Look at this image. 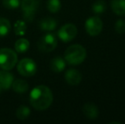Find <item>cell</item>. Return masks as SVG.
Wrapping results in <instances>:
<instances>
[{
  "mask_svg": "<svg viewBox=\"0 0 125 124\" xmlns=\"http://www.w3.org/2000/svg\"><path fill=\"white\" fill-rule=\"evenodd\" d=\"M83 112L84 116L90 120H94L98 117L99 111L94 103H87L83 107Z\"/></svg>",
  "mask_w": 125,
  "mask_h": 124,
  "instance_id": "cell-11",
  "label": "cell"
},
{
  "mask_svg": "<svg viewBox=\"0 0 125 124\" xmlns=\"http://www.w3.org/2000/svg\"><path fill=\"white\" fill-rule=\"evenodd\" d=\"M17 55L10 48H3L0 49V68L5 71L13 69L17 63Z\"/></svg>",
  "mask_w": 125,
  "mask_h": 124,
  "instance_id": "cell-3",
  "label": "cell"
},
{
  "mask_svg": "<svg viewBox=\"0 0 125 124\" xmlns=\"http://www.w3.org/2000/svg\"><path fill=\"white\" fill-rule=\"evenodd\" d=\"M11 30V25L9 20L0 17V37H5Z\"/></svg>",
  "mask_w": 125,
  "mask_h": 124,
  "instance_id": "cell-17",
  "label": "cell"
},
{
  "mask_svg": "<svg viewBox=\"0 0 125 124\" xmlns=\"http://www.w3.org/2000/svg\"><path fill=\"white\" fill-rule=\"evenodd\" d=\"M110 124H112V123H117V124H121V123H119V122H111V123H109Z\"/></svg>",
  "mask_w": 125,
  "mask_h": 124,
  "instance_id": "cell-24",
  "label": "cell"
},
{
  "mask_svg": "<svg viewBox=\"0 0 125 124\" xmlns=\"http://www.w3.org/2000/svg\"><path fill=\"white\" fill-rule=\"evenodd\" d=\"M57 47V38L53 33H47L39 38L38 48L40 51L49 53L52 52Z\"/></svg>",
  "mask_w": 125,
  "mask_h": 124,
  "instance_id": "cell-4",
  "label": "cell"
},
{
  "mask_svg": "<svg viewBox=\"0 0 125 124\" xmlns=\"http://www.w3.org/2000/svg\"><path fill=\"white\" fill-rule=\"evenodd\" d=\"M50 68L54 72H61L66 68V60L60 56L55 57L51 60Z\"/></svg>",
  "mask_w": 125,
  "mask_h": 124,
  "instance_id": "cell-14",
  "label": "cell"
},
{
  "mask_svg": "<svg viewBox=\"0 0 125 124\" xmlns=\"http://www.w3.org/2000/svg\"><path fill=\"white\" fill-rule=\"evenodd\" d=\"M13 81V75L9 72V71H5V70L0 71V89L6 90L10 88Z\"/></svg>",
  "mask_w": 125,
  "mask_h": 124,
  "instance_id": "cell-10",
  "label": "cell"
},
{
  "mask_svg": "<svg viewBox=\"0 0 125 124\" xmlns=\"http://www.w3.org/2000/svg\"><path fill=\"white\" fill-rule=\"evenodd\" d=\"M26 24L25 21L22 20H17L15 24L14 27V30H15V33L17 36H24L26 32Z\"/></svg>",
  "mask_w": 125,
  "mask_h": 124,
  "instance_id": "cell-19",
  "label": "cell"
},
{
  "mask_svg": "<svg viewBox=\"0 0 125 124\" xmlns=\"http://www.w3.org/2000/svg\"><path fill=\"white\" fill-rule=\"evenodd\" d=\"M56 27H57V21L51 17L43 18L39 21V27L43 31H51L54 30Z\"/></svg>",
  "mask_w": 125,
  "mask_h": 124,
  "instance_id": "cell-12",
  "label": "cell"
},
{
  "mask_svg": "<svg viewBox=\"0 0 125 124\" xmlns=\"http://www.w3.org/2000/svg\"><path fill=\"white\" fill-rule=\"evenodd\" d=\"M17 70L21 76L30 77L33 76L37 71V65L31 59L25 58L20 60L17 66Z\"/></svg>",
  "mask_w": 125,
  "mask_h": 124,
  "instance_id": "cell-6",
  "label": "cell"
},
{
  "mask_svg": "<svg viewBox=\"0 0 125 124\" xmlns=\"http://www.w3.org/2000/svg\"><path fill=\"white\" fill-rule=\"evenodd\" d=\"M30 47V43L26 38H20L15 43V49L18 53H25Z\"/></svg>",
  "mask_w": 125,
  "mask_h": 124,
  "instance_id": "cell-16",
  "label": "cell"
},
{
  "mask_svg": "<svg viewBox=\"0 0 125 124\" xmlns=\"http://www.w3.org/2000/svg\"><path fill=\"white\" fill-rule=\"evenodd\" d=\"M115 31L119 34H123L125 32V20H117V22L115 23Z\"/></svg>",
  "mask_w": 125,
  "mask_h": 124,
  "instance_id": "cell-23",
  "label": "cell"
},
{
  "mask_svg": "<svg viewBox=\"0 0 125 124\" xmlns=\"http://www.w3.org/2000/svg\"><path fill=\"white\" fill-rule=\"evenodd\" d=\"M64 56L66 61L70 65L77 66L84 61L87 57V51L82 45L73 44L66 48Z\"/></svg>",
  "mask_w": 125,
  "mask_h": 124,
  "instance_id": "cell-2",
  "label": "cell"
},
{
  "mask_svg": "<svg viewBox=\"0 0 125 124\" xmlns=\"http://www.w3.org/2000/svg\"><path fill=\"white\" fill-rule=\"evenodd\" d=\"M12 88L15 92L18 94H24L26 92H27V90L29 89V85L26 81L21 79H17L13 81L11 85Z\"/></svg>",
  "mask_w": 125,
  "mask_h": 124,
  "instance_id": "cell-15",
  "label": "cell"
},
{
  "mask_svg": "<svg viewBox=\"0 0 125 124\" xmlns=\"http://www.w3.org/2000/svg\"><path fill=\"white\" fill-rule=\"evenodd\" d=\"M53 102V94L45 85H39L30 93V104L37 111L48 109Z\"/></svg>",
  "mask_w": 125,
  "mask_h": 124,
  "instance_id": "cell-1",
  "label": "cell"
},
{
  "mask_svg": "<svg viewBox=\"0 0 125 124\" xmlns=\"http://www.w3.org/2000/svg\"><path fill=\"white\" fill-rule=\"evenodd\" d=\"M39 6V0H21L23 17L26 21H31Z\"/></svg>",
  "mask_w": 125,
  "mask_h": 124,
  "instance_id": "cell-5",
  "label": "cell"
},
{
  "mask_svg": "<svg viewBox=\"0 0 125 124\" xmlns=\"http://www.w3.org/2000/svg\"><path fill=\"white\" fill-rule=\"evenodd\" d=\"M61 8V3L60 0H48L47 9L51 13H57Z\"/></svg>",
  "mask_w": 125,
  "mask_h": 124,
  "instance_id": "cell-20",
  "label": "cell"
},
{
  "mask_svg": "<svg viewBox=\"0 0 125 124\" xmlns=\"http://www.w3.org/2000/svg\"><path fill=\"white\" fill-rule=\"evenodd\" d=\"M65 79L69 85L76 86L78 85L82 81V74L76 69H69L65 74Z\"/></svg>",
  "mask_w": 125,
  "mask_h": 124,
  "instance_id": "cell-9",
  "label": "cell"
},
{
  "mask_svg": "<svg viewBox=\"0 0 125 124\" xmlns=\"http://www.w3.org/2000/svg\"><path fill=\"white\" fill-rule=\"evenodd\" d=\"M111 8L112 11L117 15H125V0H112Z\"/></svg>",
  "mask_w": 125,
  "mask_h": 124,
  "instance_id": "cell-13",
  "label": "cell"
},
{
  "mask_svg": "<svg viewBox=\"0 0 125 124\" xmlns=\"http://www.w3.org/2000/svg\"><path fill=\"white\" fill-rule=\"evenodd\" d=\"M92 10L95 14H101L105 10V3L104 0H97L92 5Z\"/></svg>",
  "mask_w": 125,
  "mask_h": 124,
  "instance_id": "cell-21",
  "label": "cell"
},
{
  "mask_svg": "<svg viewBox=\"0 0 125 124\" xmlns=\"http://www.w3.org/2000/svg\"><path fill=\"white\" fill-rule=\"evenodd\" d=\"M3 5L8 10H15L21 5L20 0H3Z\"/></svg>",
  "mask_w": 125,
  "mask_h": 124,
  "instance_id": "cell-22",
  "label": "cell"
},
{
  "mask_svg": "<svg viewBox=\"0 0 125 124\" xmlns=\"http://www.w3.org/2000/svg\"><path fill=\"white\" fill-rule=\"evenodd\" d=\"M31 115V110L26 105H21L16 110V117L19 120H26Z\"/></svg>",
  "mask_w": 125,
  "mask_h": 124,
  "instance_id": "cell-18",
  "label": "cell"
},
{
  "mask_svg": "<svg viewBox=\"0 0 125 124\" xmlns=\"http://www.w3.org/2000/svg\"><path fill=\"white\" fill-rule=\"evenodd\" d=\"M103 28V23L100 17L92 16L89 17L85 21V29L88 34L92 37L99 35Z\"/></svg>",
  "mask_w": 125,
  "mask_h": 124,
  "instance_id": "cell-7",
  "label": "cell"
},
{
  "mask_svg": "<svg viewBox=\"0 0 125 124\" xmlns=\"http://www.w3.org/2000/svg\"><path fill=\"white\" fill-rule=\"evenodd\" d=\"M77 34V29L75 25L71 23H68L64 25L60 28L58 31V37L61 41L65 43L72 41L76 38Z\"/></svg>",
  "mask_w": 125,
  "mask_h": 124,
  "instance_id": "cell-8",
  "label": "cell"
}]
</instances>
